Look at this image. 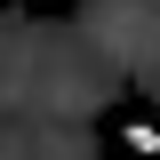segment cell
Masks as SVG:
<instances>
[{
  "label": "cell",
  "instance_id": "obj_1",
  "mask_svg": "<svg viewBox=\"0 0 160 160\" xmlns=\"http://www.w3.org/2000/svg\"><path fill=\"white\" fill-rule=\"evenodd\" d=\"M128 144H136V152H160V128L152 120H128Z\"/></svg>",
  "mask_w": 160,
  "mask_h": 160
}]
</instances>
